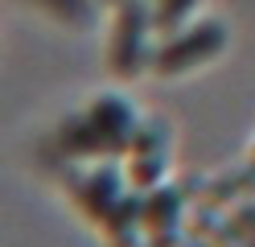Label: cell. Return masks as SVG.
I'll list each match as a JSON object with an SVG mask.
<instances>
[{"label":"cell","instance_id":"obj_7","mask_svg":"<svg viewBox=\"0 0 255 247\" xmlns=\"http://www.w3.org/2000/svg\"><path fill=\"white\" fill-rule=\"evenodd\" d=\"M144 223V202H136V198H124V202L107 214V219L99 223L107 231L111 247H140L136 243V227Z\"/></svg>","mask_w":255,"mask_h":247},{"label":"cell","instance_id":"obj_12","mask_svg":"<svg viewBox=\"0 0 255 247\" xmlns=\"http://www.w3.org/2000/svg\"><path fill=\"white\" fill-rule=\"evenodd\" d=\"M185 247H206V243H185Z\"/></svg>","mask_w":255,"mask_h":247},{"label":"cell","instance_id":"obj_13","mask_svg":"<svg viewBox=\"0 0 255 247\" xmlns=\"http://www.w3.org/2000/svg\"><path fill=\"white\" fill-rule=\"evenodd\" d=\"M251 165H255V153H251Z\"/></svg>","mask_w":255,"mask_h":247},{"label":"cell","instance_id":"obj_10","mask_svg":"<svg viewBox=\"0 0 255 247\" xmlns=\"http://www.w3.org/2000/svg\"><path fill=\"white\" fill-rule=\"evenodd\" d=\"M222 239H251L255 235V206H243V210H235L227 223H222L218 231Z\"/></svg>","mask_w":255,"mask_h":247},{"label":"cell","instance_id":"obj_9","mask_svg":"<svg viewBox=\"0 0 255 247\" xmlns=\"http://www.w3.org/2000/svg\"><path fill=\"white\" fill-rule=\"evenodd\" d=\"M37 4H41L45 12L62 16V21H78V25L95 12V0H37Z\"/></svg>","mask_w":255,"mask_h":247},{"label":"cell","instance_id":"obj_11","mask_svg":"<svg viewBox=\"0 0 255 247\" xmlns=\"http://www.w3.org/2000/svg\"><path fill=\"white\" fill-rule=\"evenodd\" d=\"M99 4H116V8H120V4H124V0H99Z\"/></svg>","mask_w":255,"mask_h":247},{"label":"cell","instance_id":"obj_2","mask_svg":"<svg viewBox=\"0 0 255 247\" xmlns=\"http://www.w3.org/2000/svg\"><path fill=\"white\" fill-rule=\"evenodd\" d=\"M152 29H156L152 8L144 0H124L120 4L116 29H111V45H107V62H111L116 78H132L144 66H152V54H148V33Z\"/></svg>","mask_w":255,"mask_h":247},{"label":"cell","instance_id":"obj_6","mask_svg":"<svg viewBox=\"0 0 255 247\" xmlns=\"http://www.w3.org/2000/svg\"><path fill=\"white\" fill-rule=\"evenodd\" d=\"M181 190L177 186H165V190H152L144 198V227L152 243L148 247H177V227H181Z\"/></svg>","mask_w":255,"mask_h":247},{"label":"cell","instance_id":"obj_1","mask_svg":"<svg viewBox=\"0 0 255 247\" xmlns=\"http://www.w3.org/2000/svg\"><path fill=\"white\" fill-rule=\"evenodd\" d=\"M136 132H140L136 107L124 95L107 91L78 120L62 128V136H66V153H120V148H132Z\"/></svg>","mask_w":255,"mask_h":247},{"label":"cell","instance_id":"obj_8","mask_svg":"<svg viewBox=\"0 0 255 247\" xmlns=\"http://www.w3.org/2000/svg\"><path fill=\"white\" fill-rule=\"evenodd\" d=\"M194 8H198V0H156V4H152V25L161 33L165 29H177Z\"/></svg>","mask_w":255,"mask_h":247},{"label":"cell","instance_id":"obj_3","mask_svg":"<svg viewBox=\"0 0 255 247\" xmlns=\"http://www.w3.org/2000/svg\"><path fill=\"white\" fill-rule=\"evenodd\" d=\"M231 33L222 21H198L194 29L177 33L173 41H165L161 49L152 54V70L156 74H185V70H198V66L214 62L222 49H227Z\"/></svg>","mask_w":255,"mask_h":247},{"label":"cell","instance_id":"obj_4","mask_svg":"<svg viewBox=\"0 0 255 247\" xmlns=\"http://www.w3.org/2000/svg\"><path fill=\"white\" fill-rule=\"evenodd\" d=\"M165 140L169 132L161 124H140V132L132 136V161H128V173L140 190H156V181L165 173Z\"/></svg>","mask_w":255,"mask_h":247},{"label":"cell","instance_id":"obj_5","mask_svg":"<svg viewBox=\"0 0 255 247\" xmlns=\"http://www.w3.org/2000/svg\"><path fill=\"white\" fill-rule=\"evenodd\" d=\"M74 202L83 206V214H87L91 223H103L107 214L124 202L120 173L111 169V165H103V169H95V173H87V177H78V186H74Z\"/></svg>","mask_w":255,"mask_h":247}]
</instances>
